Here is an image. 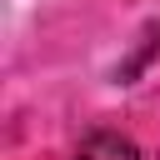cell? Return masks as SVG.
<instances>
[{"label": "cell", "mask_w": 160, "mask_h": 160, "mask_svg": "<svg viewBox=\"0 0 160 160\" xmlns=\"http://www.w3.org/2000/svg\"><path fill=\"white\" fill-rule=\"evenodd\" d=\"M75 160H140V150H135L125 135H115V130H95V135L75 150Z\"/></svg>", "instance_id": "obj_1"}]
</instances>
